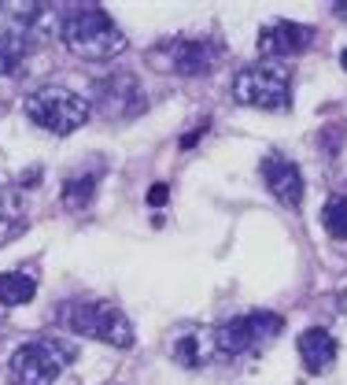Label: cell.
<instances>
[{"instance_id":"cell-1","label":"cell","mask_w":347,"mask_h":385,"mask_svg":"<svg viewBox=\"0 0 347 385\" xmlns=\"http://www.w3.org/2000/svg\"><path fill=\"white\" fill-rule=\"evenodd\" d=\"M63 45L82 60H115L126 52V34L115 26V19L96 4L74 8L59 23Z\"/></svg>"},{"instance_id":"cell-2","label":"cell","mask_w":347,"mask_h":385,"mask_svg":"<svg viewBox=\"0 0 347 385\" xmlns=\"http://www.w3.org/2000/svg\"><path fill=\"white\" fill-rule=\"evenodd\" d=\"M233 100L259 111H285L292 104V71L277 60H259L233 78Z\"/></svg>"},{"instance_id":"cell-3","label":"cell","mask_w":347,"mask_h":385,"mask_svg":"<svg viewBox=\"0 0 347 385\" xmlns=\"http://www.w3.org/2000/svg\"><path fill=\"white\" fill-rule=\"evenodd\" d=\"M59 323L67 326L71 334L104 341V345H115V348L133 345V326H129V319L107 301H71V304H63Z\"/></svg>"},{"instance_id":"cell-4","label":"cell","mask_w":347,"mask_h":385,"mask_svg":"<svg viewBox=\"0 0 347 385\" xmlns=\"http://www.w3.org/2000/svg\"><path fill=\"white\" fill-rule=\"evenodd\" d=\"M74 363V345L67 341H26L12 356V378L15 385H56L59 374Z\"/></svg>"},{"instance_id":"cell-5","label":"cell","mask_w":347,"mask_h":385,"mask_svg":"<svg viewBox=\"0 0 347 385\" xmlns=\"http://www.w3.org/2000/svg\"><path fill=\"white\" fill-rule=\"evenodd\" d=\"M89 108L93 104L85 96L63 89V85H45L26 96V115L48 134H74L89 119Z\"/></svg>"},{"instance_id":"cell-6","label":"cell","mask_w":347,"mask_h":385,"mask_svg":"<svg viewBox=\"0 0 347 385\" xmlns=\"http://www.w3.org/2000/svg\"><path fill=\"white\" fill-rule=\"evenodd\" d=\"M281 315L274 312H247V315H236L229 323L214 326L211 330V348H214V359H236L244 352H252L259 345H266L270 337L281 334Z\"/></svg>"},{"instance_id":"cell-7","label":"cell","mask_w":347,"mask_h":385,"mask_svg":"<svg viewBox=\"0 0 347 385\" xmlns=\"http://www.w3.org/2000/svg\"><path fill=\"white\" fill-rule=\"evenodd\" d=\"M93 108H100V115H107V119H137V115L148 108V96L140 89L137 74L115 71V74H104V78L96 82Z\"/></svg>"},{"instance_id":"cell-8","label":"cell","mask_w":347,"mask_h":385,"mask_svg":"<svg viewBox=\"0 0 347 385\" xmlns=\"http://www.w3.org/2000/svg\"><path fill=\"white\" fill-rule=\"evenodd\" d=\"M263 181H266V189L277 197V204L299 208V200H303V174H299V167L292 163V159L270 152L263 159Z\"/></svg>"},{"instance_id":"cell-9","label":"cell","mask_w":347,"mask_h":385,"mask_svg":"<svg viewBox=\"0 0 347 385\" xmlns=\"http://www.w3.org/2000/svg\"><path fill=\"white\" fill-rule=\"evenodd\" d=\"M314 41V30L310 26H299V23H274L259 34V52L263 60H277L281 56H299L303 48H310Z\"/></svg>"},{"instance_id":"cell-10","label":"cell","mask_w":347,"mask_h":385,"mask_svg":"<svg viewBox=\"0 0 347 385\" xmlns=\"http://www.w3.org/2000/svg\"><path fill=\"white\" fill-rule=\"evenodd\" d=\"M218 56H222V48L200 37H181L170 45V67L178 74H185V78H200V74L214 71Z\"/></svg>"},{"instance_id":"cell-11","label":"cell","mask_w":347,"mask_h":385,"mask_svg":"<svg viewBox=\"0 0 347 385\" xmlns=\"http://www.w3.org/2000/svg\"><path fill=\"white\" fill-rule=\"evenodd\" d=\"M296 348H299V359H303V367H307L310 374H321V370H329L332 367V359H336V341L329 330H321V326H310V330H303L299 341H296Z\"/></svg>"},{"instance_id":"cell-12","label":"cell","mask_w":347,"mask_h":385,"mask_svg":"<svg viewBox=\"0 0 347 385\" xmlns=\"http://www.w3.org/2000/svg\"><path fill=\"white\" fill-rule=\"evenodd\" d=\"M0 12H4V15H19L15 23L26 26V37H30V34L48 37L52 30H56V19H52V8H48V4H15V0H4V4H0Z\"/></svg>"},{"instance_id":"cell-13","label":"cell","mask_w":347,"mask_h":385,"mask_svg":"<svg viewBox=\"0 0 347 385\" xmlns=\"http://www.w3.org/2000/svg\"><path fill=\"white\" fill-rule=\"evenodd\" d=\"M26 230V200L15 189H0V244L15 241Z\"/></svg>"},{"instance_id":"cell-14","label":"cell","mask_w":347,"mask_h":385,"mask_svg":"<svg viewBox=\"0 0 347 385\" xmlns=\"http://www.w3.org/2000/svg\"><path fill=\"white\" fill-rule=\"evenodd\" d=\"M34 293H37V285H34V278H30V274H23V271L0 274V304H4V307L30 304V301H34Z\"/></svg>"},{"instance_id":"cell-15","label":"cell","mask_w":347,"mask_h":385,"mask_svg":"<svg viewBox=\"0 0 347 385\" xmlns=\"http://www.w3.org/2000/svg\"><path fill=\"white\" fill-rule=\"evenodd\" d=\"M26 56H30V37L26 34H15V30H12V34L0 37V78L23 71Z\"/></svg>"},{"instance_id":"cell-16","label":"cell","mask_w":347,"mask_h":385,"mask_svg":"<svg viewBox=\"0 0 347 385\" xmlns=\"http://www.w3.org/2000/svg\"><path fill=\"white\" fill-rule=\"evenodd\" d=\"M174 359L181 367H203L207 359H214V348H211V334H192V337H181L174 345Z\"/></svg>"},{"instance_id":"cell-17","label":"cell","mask_w":347,"mask_h":385,"mask_svg":"<svg viewBox=\"0 0 347 385\" xmlns=\"http://www.w3.org/2000/svg\"><path fill=\"white\" fill-rule=\"evenodd\" d=\"M321 226L329 238L347 241V197H329L321 208Z\"/></svg>"},{"instance_id":"cell-18","label":"cell","mask_w":347,"mask_h":385,"mask_svg":"<svg viewBox=\"0 0 347 385\" xmlns=\"http://www.w3.org/2000/svg\"><path fill=\"white\" fill-rule=\"evenodd\" d=\"M93 192H96V178H67L63 181V204H67L71 211H82V208H89L93 204Z\"/></svg>"},{"instance_id":"cell-19","label":"cell","mask_w":347,"mask_h":385,"mask_svg":"<svg viewBox=\"0 0 347 385\" xmlns=\"http://www.w3.org/2000/svg\"><path fill=\"white\" fill-rule=\"evenodd\" d=\"M167 197H170V189L162 186V181H156V186L148 189V204L151 208H162V204H167Z\"/></svg>"},{"instance_id":"cell-20","label":"cell","mask_w":347,"mask_h":385,"mask_svg":"<svg viewBox=\"0 0 347 385\" xmlns=\"http://www.w3.org/2000/svg\"><path fill=\"white\" fill-rule=\"evenodd\" d=\"M340 67H344V71H347V48H344V52H340Z\"/></svg>"},{"instance_id":"cell-21","label":"cell","mask_w":347,"mask_h":385,"mask_svg":"<svg viewBox=\"0 0 347 385\" xmlns=\"http://www.w3.org/2000/svg\"><path fill=\"white\" fill-rule=\"evenodd\" d=\"M0 326H4V312H0Z\"/></svg>"}]
</instances>
